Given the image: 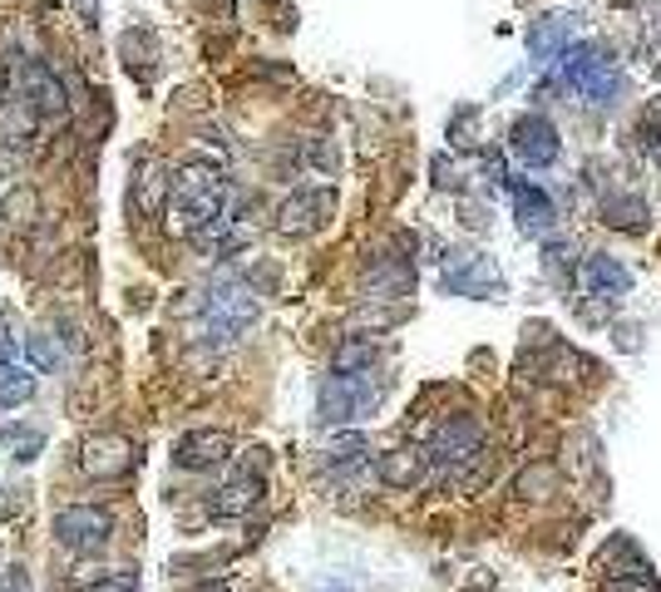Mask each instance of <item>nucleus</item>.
<instances>
[{"label": "nucleus", "mask_w": 661, "mask_h": 592, "mask_svg": "<svg viewBox=\"0 0 661 592\" xmlns=\"http://www.w3.org/2000/svg\"><path fill=\"white\" fill-rule=\"evenodd\" d=\"M386 376L376 370H330L316 385V425L340 430V425H360L386 405Z\"/></svg>", "instance_id": "obj_1"}, {"label": "nucleus", "mask_w": 661, "mask_h": 592, "mask_svg": "<svg viewBox=\"0 0 661 592\" xmlns=\"http://www.w3.org/2000/svg\"><path fill=\"white\" fill-rule=\"evenodd\" d=\"M168 213H174V228L183 237L212 228L222 213H228V178L212 163H183L174 173V188H168Z\"/></svg>", "instance_id": "obj_2"}, {"label": "nucleus", "mask_w": 661, "mask_h": 592, "mask_svg": "<svg viewBox=\"0 0 661 592\" xmlns=\"http://www.w3.org/2000/svg\"><path fill=\"white\" fill-rule=\"evenodd\" d=\"M484 420L479 415H469V410H460V415H444L440 425H434V435H430V469H440V474H450V469H460V464L469 459H479L484 454Z\"/></svg>", "instance_id": "obj_3"}, {"label": "nucleus", "mask_w": 661, "mask_h": 592, "mask_svg": "<svg viewBox=\"0 0 661 592\" xmlns=\"http://www.w3.org/2000/svg\"><path fill=\"white\" fill-rule=\"evenodd\" d=\"M50 533H55V543L65 553H99L114 538V509H104V504H70V509L55 514Z\"/></svg>", "instance_id": "obj_4"}, {"label": "nucleus", "mask_w": 661, "mask_h": 592, "mask_svg": "<svg viewBox=\"0 0 661 592\" xmlns=\"http://www.w3.org/2000/svg\"><path fill=\"white\" fill-rule=\"evenodd\" d=\"M440 287L450 296L489 302V296H504V272H499L489 257H479V252H444Z\"/></svg>", "instance_id": "obj_5"}, {"label": "nucleus", "mask_w": 661, "mask_h": 592, "mask_svg": "<svg viewBox=\"0 0 661 592\" xmlns=\"http://www.w3.org/2000/svg\"><path fill=\"white\" fill-rule=\"evenodd\" d=\"M330 213H336V193L330 188H296L276 208V232L282 237H312V232H322L330 222Z\"/></svg>", "instance_id": "obj_6"}, {"label": "nucleus", "mask_w": 661, "mask_h": 592, "mask_svg": "<svg viewBox=\"0 0 661 592\" xmlns=\"http://www.w3.org/2000/svg\"><path fill=\"white\" fill-rule=\"evenodd\" d=\"M508 154L528 168H548L558 163L563 154V139H558V124L548 114H518L514 129H508Z\"/></svg>", "instance_id": "obj_7"}, {"label": "nucleus", "mask_w": 661, "mask_h": 592, "mask_svg": "<svg viewBox=\"0 0 661 592\" xmlns=\"http://www.w3.org/2000/svg\"><path fill=\"white\" fill-rule=\"evenodd\" d=\"M266 499V474L262 469H238L222 489H212V499H208V514L212 518H242V514H252L258 504Z\"/></svg>", "instance_id": "obj_8"}, {"label": "nucleus", "mask_w": 661, "mask_h": 592, "mask_svg": "<svg viewBox=\"0 0 661 592\" xmlns=\"http://www.w3.org/2000/svg\"><path fill=\"white\" fill-rule=\"evenodd\" d=\"M168 188H174V173H168V163H154V158H144V163L134 168L129 178V213L138 222L158 218L168 208Z\"/></svg>", "instance_id": "obj_9"}, {"label": "nucleus", "mask_w": 661, "mask_h": 592, "mask_svg": "<svg viewBox=\"0 0 661 592\" xmlns=\"http://www.w3.org/2000/svg\"><path fill=\"white\" fill-rule=\"evenodd\" d=\"M134 469V444L124 435H94L80 450V474L84 479H119Z\"/></svg>", "instance_id": "obj_10"}, {"label": "nucleus", "mask_w": 661, "mask_h": 592, "mask_svg": "<svg viewBox=\"0 0 661 592\" xmlns=\"http://www.w3.org/2000/svg\"><path fill=\"white\" fill-rule=\"evenodd\" d=\"M232 454V435L228 430H188L183 440L174 444V464L178 469H212V464H222Z\"/></svg>", "instance_id": "obj_11"}, {"label": "nucleus", "mask_w": 661, "mask_h": 592, "mask_svg": "<svg viewBox=\"0 0 661 592\" xmlns=\"http://www.w3.org/2000/svg\"><path fill=\"white\" fill-rule=\"evenodd\" d=\"M583 287L602 302H622L632 292V267L612 252H592V257H583Z\"/></svg>", "instance_id": "obj_12"}, {"label": "nucleus", "mask_w": 661, "mask_h": 592, "mask_svg": "<svg viewBox=\"0 0 661 592\" xmlns=\"http://www.w3.org/2000/svg\"><path fill=\"white\" fill-rule=\"evenodd\" d=\"M430 474V454L420 444H400V450H386L376 454V479L386 489H415V484Z\"/></svg>", "instance_id": "obj_13"}, {"label": "nucleus", "mask_w": 661, "mask_h": 592, "mask_svg": "<svg viewBox=\"0 0 661 592\" xmlns=\"http://www.w3.org/2000/svg\"><path fill=\"white\" fill-rule=\"evenodd\" d=\"M514 213H518L524 237H548V232L558 228V208H553V198L543 193L538 183H518L514 188Z\"/></svg>", "instance_id": "obj_14"}, {"label": "nucleus", "mask_w": 661, "mask_h": 592, "mask_svg": "<svg viewBox=\"0 0 661 592\" xmlns=\"http://www.w3.org/2000/svg\"><path fill=\"white\" fill-rule=\"evenodd\" d=\"M528 55L538 60V65H548V60H563L568 55V40H573V25L563 15H543V20H528Z\"/></svg>", "instance_id": "obj_15"}, {"label": "nucleus", "mask_w": 661, "mask_h": 592, "mask_svg": "<svg viewBox=\"0 0 661 592\" xmlns=\"http://www.w3.org/2000/svg\"><path fill=\"white\" fill-rule=\"evenodd\" d=\"M366 464H370V440L360 435V430H346V435H336L322 450V469L336 474V479L340 474H360Z\"/></svg>", "instance_id": "obj_16"}, {"label": "nucleus", "mask_w": 661, "mask_h": 592, "mask_svg": "<svg viewBox=\"0 0 661 592\" xmlns=\"http://www.w3.org/2000/svg\"><path fill=\"white\" fill-rule=\"evenodd\" d=\"M514 494L524 504H548V499H558L563 494V469L558 464H548V459H533L524 474L514 479Z\"/></svg>", "instance_id": "obj_17"}, {"label": "nucleus", "mask_w": 661, "mask_h": 592, "mask_svg": "<svg viewBox=\"0 0 661 592\" xmlns=\"http://www.w3.org/2000/svg\"><path fill=\"white\" fill-rule=\"evenodd\" d=\"M597 563H602L612 578H637V573H652V563H647V558H642V548H637L627 533L607 538V543H602V553H597Z\"/></svg>", "instance_id": "obj_18"}, {"label": "nucleus", "mask_w": 661, "mask_h": 592, "mask_svg": "<svg viewBox=\"0 0 661 592\" xmlns=\"http://www.w3.org/2000/svg\"><path fill=\"white\" fill-rule=\"evenodd\" d=\"M380 356L386 351H380L370 336H346V341L330 351V370H376Z\"/></svg>", "instance_id": "obj_19"}, {"label": "nucleus", "mask_w": 661, "mask_h": 592, "mask_svg": "<svg viewBox=\"0 0 661 592\" xmlns=\"http://www.w3.org/2000/svg\"><path fill=\"white\" fill-rule=\"evenodd\" d=\"M35 400V376L15 361H0V405H30Z\"/></svg>", "instance_id": "obj_20"}, {"label": "nucleus", "mask_w": 661, "mask_h": 592, "mask_svg": "<svg viewBox=\"0 0 661 592\" xmlns=\"http://www.w3.org/2000/svg\"><path fill=\"white\" fill-rule=\"evenodd\" d=\"M642 218H647V198H637V193L602 198V222H612V228H642Z\"/></svg>", "instance_id": "obj_21"}, {"label": "nucleus", "mask_w": 661, "mask_h": 592, "mask_svg": "<svg viewBox=\"0 0 661 592\" xmlns=\"http://www.w3.org/2000/svg\"><path fill=\"white\" fill-rule=\"evenodd\" d=\"M0 213H6L10 228H30V222L40 218V193L30 183H20V188H10L6 198H0Z\"/></svg>", "instance_id": "obj_22"}, {"label": "nucleus", "mask_w": 661, "mask_h": 592, "mask_svg": "<svg viewBox=\"0 0 661 592\" xmlns=\"http://www.w3.org/2000/svg\"><path fill=\"white\" fill-rule=\"evenodd\" d=\"M573 242H563V237H548L543 242V267H548V277L558 282V287H573Z\"/></svg>", "instance_id": "obj_23"}, {"label": "nucleus", "mask_w": 661, "mask_h": 592, "mask_svg": "<svg viewBox=\"0 0 661 592\" xmlns=\"http://www.w3.org/2000/svg\"><path fill=\"white\" fill-rule=\"evenodd\" d=\"M25 356H30V366H40L45 376H55V370L65 366V356L55 351V341H50V336H30V341H25Z\"/></svg>", "instance_id": "obj_24"}, {"label": "nucleus", "mask_w": 661, "mask_h": 592, "mask_svg": "<svg viewBox=\"0 0 661 592\" xmlns=\"http://www.w3.org/2000/svg\"><path fill=\"white\" fill-rule=\"evenodd\" d=\"M474 124H479V109H474V104L454 109V119H450V139H454V144H474Z\"/></svg>", "instance_id": "obj_25"}, {"label": "nucleus", "mask_w": 661, "mask_h": 592, "mask_svg": "<svg viewBox=\"0 0 661 592\" xmlns=\"http://www.w3.org/2000/svg\"><path fill=\"white\" fill-rule=\"evenodd\" d=\"M84 592H138V573H129V568H124V573H104Z\"/></svg>", "instance_id": "obj_26"}, {"label": "nucleus", "mask_w": 661, "mask_h": 592, "mask_svg": "<svg viewBox=\"0 0 661 592\" xmlns=\"http://www.w3.org/2000/svg\"><path fill=\"white\" fill-rule=\"evenodd\" d=\"M602 592H657V578L652 573H637V578H607Z\"/></svg>", "instance_id": "obj_27"}, {"label": "nucleus", "mask_w": 661, "mask_h": 592, "mask_svg": "<svg viewBox=\"0 0 661 592\" xmlns=\"http://www.w3.org/2000/svg\"><path fill=\"white\" fill-rule=\"evenodd\" d=\"M40 450H45V435H40V430H30V435L15 444V459H20V464H30V459H35Z\"/></svg>", "instance_id": "obj_28"}, {"label": "nucleus", "mask_w": 661, "mask_h": 592, "mask_svg": "<svg viewBox=\"0 0 661 592\" xmlns=\"http://www.w3.org/2000/svg\"><path fill=\"white\" fill-rule=\"evenodd\" d=\"M25 435H30L25 425H6V420H0V440H6V444H20Z\"/></svg>", "instance_id": "obj_29"}, {"label": "nucleus", "mask_w": 661, "mask_h": 592, "mask_svg": "<svg viewBox=\"0 0 661 592\" xmlns=\"http://www.w3.org/2000/svg\"><path fill=\"white\" fill-rule=\"evenodd\" d=\"M0 592H25V573H20V568H10L6 583H0Z\"/></svg>", "instance_id": "obj_30"}, {"label": "nucleus", "mask_w": 661, "mask_h": 592, "mask_svg": "<svg viewBox=\"0 0 661 592\" xmlns=\"http://www.w3.org/2000/svg\"><path fill=\"white\" fill-rule=\"evenodd\" d=\"M6 104H10V65L0 60V109H6Z\"/></svg>", "instance_id": "obj_31"}, {"label": "nucleus", "mask_w": 661, "mask_h": 592, "mask_svg": "<svg viewBox=\"0 0 661 592\" xmlns=\"http://www.w3.org/2000/svg\"><path fill=\"white\" fill-rule=\"evenodd\" d=\"M198 592H232V588H228V583H202Z\"/></svg>", "instance_id": "obj_32"}]
</instances>
